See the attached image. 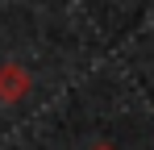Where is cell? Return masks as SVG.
<instances>
[{
	"mask_svg": "<svg viewBox=\"0 0 154 150\" xmlns=\"http://www.w3.org/2000/svg\"><path fill=\"white\" fill-rule=\"evenodd\" d=\"M25 88H29V75L21 71V67H0V100L4 104H13V100H21L25 96Z\"/></svg>",
	"mask_w": 154,
	"mask_h": 150,
	"instance_id": "obj_1",
	"label": "cell"
},
{
	"mask_svg": "<svg viewBox=\"0 0 154 150\" xmlns=\"http://www.w3.org/2000/svg\"><path fill=\"white\" fill-rule=\"evenodd\" d=\"M92 150H112V146H92Z\"/></svg>",
	"mask_w": 154,
	"mask_h": 150,
	"instance_id": "obj_2",
	"label": "cell"
}]
</instances>
